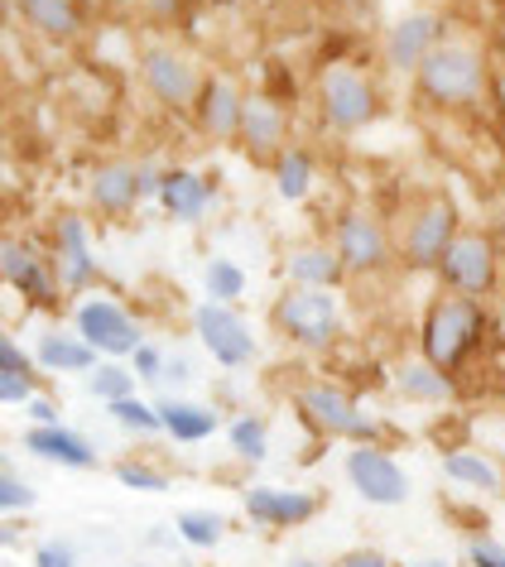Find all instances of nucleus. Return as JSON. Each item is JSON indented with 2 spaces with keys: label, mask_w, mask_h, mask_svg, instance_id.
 Segmentation results:
<instances>
[{
  "label": "nucleus",
  "mask_w": 505,
  "mask_h": 567,
  "mask_svg": "<svg viewBox=\"0 0 505 567\" xmlns=\"http://www.w3.org/2000/svg\"><path fill=\"white\" fill-rule=\"evenodd\" d=\"M159 178L164 174H154V168H140V164H102L92 174V207L96 212H111V217H125V212H135L140 207V197L154 193L159 197Z\"/></svg>",
  "instance_id": "obj_12"
},
{
  "label": "nucleus",
  "mask_w": 505,
  "mask_h": 567,
  "mask_svg": "<svg viewBox=\"0 0 505 567\" xmlns=\"http://www.w3.org/2000/svg\"><path fill=\"white\" fill-rule=\"evenodd\" d=\"M332 567H400L390 553H381V548H352V553H342Z\"/></svg>",
  "instance_id": "obj_41"
},
{
  "label": "nucleus",
  "mask_w": 505,
  "mask_h": 567,
  "mask_svg": "<svg viewBox=\"0 0 505 567\" xmlns=\"http://www.w3.org/2000/svg\"><path fill=\"white\" fill-rule=\"evenodd\" d=\"M285 135H289L285 106L270 102V96H246V116H241V140H246V150L256 154V159H279V154L289 150Z\"/></svg>",
  "instance_id": "obj_19"
},
{
  "label": "nucleus",
  "mask_w": 505,
  "mask_h": 567,
  "mask_svg": "<svg viewBox=\"0 0 505 567\" xmlns=\"http://www.w3.org/2000/svg\"><path fill=\"white\" fill-rule=\"evenodd\" d=\"M275 328L303 351H328L342 328V308L332 289H285L275 303Z\"/></svg>",
  "instance_id": "obj_4"
},
{
  "label": "nucleus",
  "mask_w": 505,
  "mask_h": 567,
  "mask_svg": "<svg viewBox=\"0 0 505 567\" xmlns=\"http://www.w3.org/2000/svg\"><path fill=\"white\" fill-rule=\"evenodd\" d=\"M467 563L472 567H505V544H496V538H472Z\"/></svg>",
  "instance_id": "obj_39"
},
{
  "label": "nucleus",
  "mask_w": 505,
  "mask_h": 567,
  "mask_svg": "<svg viewBox=\"0 0 505 567\" xmlns=\"http://www.w3.org/2000/svg\"><path fill=\"white\" fill-rule=\"evenodd\" d=\"M34 375H0V404L16 409V404H34Z\"/></svg>",
  "instance_id": "obj_37"
},
{
  "label": "nucleus",
  "mask_w": 505,
  "mask_h": 567,
  "mask_svg": "<svg viewBox=\"0 0 505 567\" xmlns=\"http://www.w3.org/2000/svg\"><path fill=\"white\" fill-rule=\"evenodd\" d=\"M491 337H496V347H505V299H501V313H496V328H491Z\"/></svg>",
  "instance_id": "obj_44"
},
{
  "label": "nucleus",
  "mask_w": 505,
  "mask_h": 567,
  "mask_svg": "<svg viewBox=\"0 0 505 567\" xmlns=\"http://www.w3.org/2000/svg\"><path fill=\"white\" fill-rule=\"evenodd\" d=\"M193 116H198L203 135L236 140V135H241V116H246V96L227 78H207L203 92H198V106H193Z\"/></svg>",
  "instance_id": "obj_17"
},
{
  "label": "nucleus",
  "mask_w": 505,
  "mask_h": 567,
  "mask_svg": "<svg viewBox=\"0 0 505 567\" xmlns=\"http://www.w3.org/2000/svg\"><path fill=\"white\" fill-rule=\"evenodd\" d=\"M457 236H462L457 212L447 207L443 197H433V203L419 207V217L410 221V231H404V260H410L414 269H439Z\"/></svg>",
  "instance_id": "obj_11"
},
{
  "label": "nucleus",
  "mask_w": 505,
  "mask_h": 567,
  "mask_svg": "<svg viewBox=\"0 0 505 567\" xmlns=\"http://www.w3.org/2000/svg\"><path fill=\"white\" fill-rule=\"evenodd\" d=\"M73 328L87 337V342L102 351L106 361H121V357H135L140 351V328H135V318L125 313V308L116 299H102V293H92V299H82L78 303V313H73Z\"/></svg>",
  "instance_id": "obj_7"
},
{
  "label": "nucleus",
  "mask_w": 505,
  "mask_h": 567,
  "mask_svg": "<svg viewBox=\"0 0 505 567\" xmlns=\"http://www.w3.org/2000/svg\"><path fill=\"white\" fill-rule=\"evenodd\" d=\"M285 275H289L293 289H337L347 275V265L332 246H299V250L285 255Z\"/></svg>",
  "instance_id": "obj_23"
},
{
  "label": "nucleus",
  "mask_w": 505,
  "mask_h": 567,
  "mask_svg": "<svg viewBox=\"0 0 505 567\" xmlns=\"http://www.w3.org/2000/svg\"><path fill=\"white\" fill-rule=\"evenodd\" d=\"M0 279L30 303H53L59 293V265H49L44 255L24 240H0Z\"/></svg>",
  "instance_id": "obj_14"
},
{
  "label": "nucleus",
  "mask_w": 505,
  "mask_h": 567,
  "mask_svg": "<svg viewBox=\"0 0 505 567\" xmlns=\"http://www.w3.org/2000/svg\"><path fill=\"white\" fill-rule=\"evenodd\" d=\"M231 447H236V457L241 462H265L270 457V433H265V419L260 414H241V419H231Z\"/></svg>",
  "instance_id": "obj_29"
},
{
  "label": "nucleus",
  "mask_w": 505,
  "mask_h": 567,
  "mask_svg": "<svg viewBox=\"0 0 505 567\" xmlns=\"http://www.w3.org/2000/svg\"><path fill=\"white\" fill-rule=\"evenodd\" d=\"M193 332L207 347V357L227 365V371H241V365L256 361V337H250L246 318L231 303H213V299L198 303L193 308Z\"/></svg>",
  "instance_id": "obj_6"
},
{
  "label": "nucleus",
  "mask_w": 505,
  "mask_h": 567,
  "mask_svg": "<svg viewBox=\"0 0 505 567\" xmlns=\"http://www.w3.org/2000/svg\"><path fill=\"white\" fill-rule=\"evenodd\" d=\"M293 409H299V419L322 437H342V443H352V447H381V433H385L381 419L367 414L342 385L313 380V385H303L293 394Z\"/></svg>",
  "instance_id": "obj_1"
},
{
  "label": "nucleus",
  "mask_w": 505,
  "mask_h": 567,
  "mask_svg": "<svg viewBox=\"0 0 505 567\" xmlns=\"http://www.w3.org/2000/svg\"><path fill=\"white\" fill-rule=\"evenodd\" d=\"M159 419H164V433L174 443H207L221 419L213 404H193V400H159Z\"/></svg>",
  "instance_id": "obj_25"
},
{
  "label": "nucleus",
  "mask_w": 505,
  "mask_h": 567,
  "mask_svg": "<svg viewBox=\"0 0 505 567\" xmlns=\"http://www.w3.org/2000/svg\"><path fill=\"white\" fill-rule=\"evenodd\" d=\"M308 183H313V159L303 150H285L275 159V188L285 203H303L308 197Z\"/></svg>",
  "instance_id": "obj_28"
},
{
  "label": "nucleus",
  "mask_w": 505,
  "mask_h": 567,
  "mask_svg": "<svg viewBox=\"0 0 505 567\" xmlns=\"http://www.w3.org/2000/svg\"><path fill=\"white\" fill-rule=\"evenodd\" d=\"M174 529L184 544L193 548H217L221 544V534H227V519L213 515V509H184V515L174 519Z\"/></svg>",
  "instance_id": "obj_30"
},
{
  "label": "nucleus",
  "mask_w": 505,
  "mask_h": 567,
  "mask_svg": "<svg viewBox=\"0 0 505 567\" xmlns=\"http://www.w3.org/2000/svg\"><path fill=\"white\" fill-rule=\"evenodd\" d=\"M347 481L367 505H404L410 501V472L385 447H352L347 452Z\"/></svg>",
  "instance_id": "obj_9"
},
{
  "label": "nucleus",
  "mask_w": 505,
  "mask_h": 567,
  "mask_svg": "<svg viewBox=\"0 0 505 567\" xmlns=\"http://www.w3.org/2000/svg\"><path fill=\"white\" fill-rule=\"evenodd\" d=\"M30 505H34V491L24 486L16 472H0V509H6V515H20V509H30Z\"/></svg>",
  "instance_id": "obj_35"
},
{
  "label": "nucleus",
  "mask_w": 505,
  "mask_h": 567,
  "mask_svg": "<svg viewBox=\"0 0 505 567\" xmlns=\"http://www.w3.org/2000/svg\"><path fill=\"white\" fill-rule=\"evenodd\" d=\"M439 275L462 299H486V293L496 289V246H491L482 231H462L453 240V250L443 255Z\"/></svg>",
  "instance_id": "obj_10"
},
{
  "label": "nucleus",
  "mask_w": 505,
  "mask_h": 567,
  "mask_svg": "<svg viewBox=\"0 0 505 567\" xmlns=\"http://www.w3.org/2000/svg\"><path fill=\"white\" fill-rule=\"evenodd\" d=\"M332 250L342 255L347 275H375V269H385V260H390V240L371 212H347V217L337 221Z\"/></svg>",
  "instance_id": "obj_13"
},
{
  "label": "nucleus",
  "mask_w": 505,
  "mask_h": 567,
  "mask_svg": "<svg viewBox=\"0 0 505 567\" xmlns=\"http://www.w3.org/2000/svg\"><path fill=\"white\" fill-rule=\"evenodd\" d=\"M30 419H34V429H49V423H59V409H53L49 400H34L30 404Z\"/></svg>",
  "instance_id": "obj_43"
},
{
  "label": "nucleus",
  "mask_w": 505,
  "mask_h": 567,
  "mask_svg": "<svg viewBox=\"0 0 505 567\" xmlns=\"http://www.w3.org/2000/svg\"><path fill=\"white\" fill-rule=\"evenodd\" d=\"M203 284H207V299L213 303H231V299L246 293V269L236 260H207Z\"/></svg>",
  "instance_id": "obj_31"
},
{
  "label": "nucleus",
  "mask_w": 505,
  "mask_h": 567,
  "mask_svg": "<svg viewBox=\"0 0 505 567\" xmlns=\"http://www.w3.org/2000/svg\"><path fill=\"white\" fill-rule=\"evenodd\" d=\"M246 515L256 524H265V529H299V524H308L318 515V495L293 491V486H250Z\"/></svg>",
  "instance_id": "obj_15"
},
{
  "label": "nucleus",
  "mask_w": 505,
  "mask_h": 567,
  "mask_svg": "<svg viewBox=\"0 0 505 567\" xmlns=\"http://www.w3.org/2000/svg\"><path fill=\"white\" fill-rule=\"evenodd\" d=\"M116 481H121V486H131V491H150V495L168 491V476L159 472V466H150V462H121Z\"/></svg>",
  "instance_id": "obj_34"
},
{
  "label": "nucleus",
  "mask_w": 505,
  "mask_h": 567,
  "mask_svg": "<svg viewBox=\"0 0 505 567\" xmlns=\"http://www.w3.org/2000/svg\"><path fill=\"white\" fill-rule=\"evenodd\" d=\"M414 78H419V92L439 106H482L486 102V63L472 44H439Z\"/></svg>",
  "instance_id": "obj_3"
},
{
  "label": "nucleus",
  "mask_w": 505,
  "mask_h": 567,
  "mask_svg": "<svg viewBox=\"0 0 505 567\" xmlns=\"http://www.w3.org/2000/svg\"><path fill=\"white\" fill-rule=\"evenodd\" d=\"M24 447L34 457H44L53 466H68V472H92L96 466V452L82 433H73L68 423H49V429H30L24 433Z\"/></svg>",
  "instance_id": "obj_20"
},
{
  "label": "nucleus",
  "mask_w": 505,
  "mask_h": 567,
  "mask_svg": "<svg viewBox=\"0 0 505 567\" xmlns=\"http://www.w3.org/2000/svg\"><path fill=\"white\" fill-rule=\"evenodd\" d=\"M443 476L453 481V486H467V491H482V495H501V486H505L501 466L491 462L486 452H476V447L447 452V457H443Z\"/></svg>",
  "instance_id": "obj_26"
},
{
  "label": "nucleus",
  "mask_w": 505,
  "mask_h": 567,
  "mask_svg": "<svg viewBox=\"0 0 505 567\" xmlns=\"http://www.w3.org/2000/svg\"><path fill=\"white\" fill-rule=\"evenodd\" d=\"M96 357H102V351H96L82 332H49L44 342H39V351H34V361L44 365V371H53V375L96 371Z\"/></svg>",
  "instance_id": "obj_24"
},
{
  "label": "nucleus",
  "mask_w": 505,
  "mask_h": 567,
  "mask_svg": "<svg viewBox=\"0 0 505 567\" xmlns=\"http://www.w3.org/2000/svg\"><path fill=\"white\" fill-rule=\"evenodd\" d=\"M145 6H150V10H159V16H174L178 0H145Z\"/></svg>",
  "instance_id": "obj_45"
},
{
  "label": "nucleus",
  "mask_w": 505,
  "mask_h": 567,
  "mask_svg": "<svg viewBox=\"0 0 505 567\" xmlns=\"http://www.w3.org/2000/svg\"><path fill=\"white\" fill-rule=\"evenodd\" d=\"M53 265H59L63 289L82 293L96 279V260H92V240L82 217H59V231H53Z\"/></svg>",
  "instance_id": "obj_18"
},
{
  "label": "nucleus",
  "mask_w": 505,
  "mask_h": 567,
  "mask_svg": "<svg viewBox=\"0 0 505 567\" xmlns=\"http://www.w3.org/2000/svg\"><path fill=\"white\" fill-rule=\"evenodd\" d=\"M140 78H145V87H150L154 102L168 106V111L198 106L203 78H198V68H193L178 49H168V44L145 49V59H140Z\"/></svg>",
  "instance_id": "obj_8"
},
{
  "label": "nucleus",
  "mask_w": 505,
  "mask_h": 567,
  "mask_svg": "<svg viewBox=\"0 0 505 567\" xmlns=\"http://www.w3.org/2000/svg\"><path fill=\"white\" fill-rule=\"evenodd\" d=\"M289 567H328V563H313V558H293Z\"/></svg>",
  "instance_id": "obj_47"
},
{
  "label": "nucleus",
  "mask_w": 505,
  "mask_h": 567,
  "mask_svg": "<svg viewBox=\"0 0 505 567\" xmlns=\"http://www.w3.org/2000/svg\"><path fill=\"white\" fill-rule=\"evenodd\" d=\"M486 332V313L482 299H462V293H447L429 308L424 332H419V351L439 365V371H457L462 361L472 357V347L482 342Z\"/></svg>",
  "instance_id": "obj_2"
},
{
  "label": "nucleus",
  "mask_w": 505,
  "mask_h": 567,
  "mask_svg": "<svg viewBox=\"0 0 505 567\" xmlns=\"http://www.w3.org/2000/svg\"><path fill=\"white\" fill-rule=\"evenodd\" d=\"M0 375H34L30 371V357L16 337H0Z\"/></svg>",
  "instance_id": "obj_38"
},
{
  "label": "nucleus",
  "mask_w": 505,
  "mask_h": 567,
  "mask_svg": "<svg viewBox=\"0 0 505 567\" xmlns=\"http://www.w3.org/2000/svg\"><path fill=\"white\" fill-rule=\"evenodd\" d=\"M318 102H322V116H328L332 131H361V125H371V116H375V87L352 63H332L328 73L318 78Z\"/></svg>",
  "instance_id": "obj_5"
},
{
  "label": "nucleus",
  "mask_w": 505,
  "mask_h": 567,
  "mask_svg": "<svg viewBox=\"0 0 505 567\" xmlns=\"http://www.w3.org/2000/svg\"><path fill=\"white\" fill-rule=\"evenodd\" d=\"M135 371L131 365H116V361H106V365H96V371L87 375V385H92V394L102 404H116V400H131L135 394Z\"/></svg>",
  "instance_id": "obj_32"
},
{
  "label": "nucleus",
  "mask_w": 505,
  "mask_h": 567,
  "mask_svg": "<svg viewBox=\"0 0 505 567\" xmlns=\"http://www.w3.org/2000/svg\"><path fill=\"white\" fill-rule=\"evenodd\" d=\"M20 16L30 20V30H39L44 39H73L82 30L78 0H20Z\"/></svg>",
  "instance_id": "obj_27"
},
{
  "label": "nucleus",
  "mask_w": 505,
  "mask_h": 567,
  "mask_svg": "<svg viewBox=\"0 0 505 567\" xmlns=\"http://www.w3.org/2000/svg\"><path fill=\"white\" fill-rule=\"evenodd\" d=\"M395 390H400V400H410V404H453L457 400V385L429 357L400 361L395 365Z\"/></svg>",
  "instance_id": "obj_22"
},
{
  "label": "nucleus",
  "mask_w": 505,
  "mask_h": 567,
  "mask_svg": "<svg viewBox=\"0 0 505 567\" xmlns=\"http://www.w3.org/2000/svg\"><path fill=\"white\" fill-rule=\"evenodd\" d=\"M34 567H78V553H73V544H63V538H53V544H39V553H34Z\"/></svg>",
  "instance_id": "obj_40"
},
{
  "label": "nucleus",
  "mask_w": 505,
  "mask_h": 567,
  "mask_svg": "<svg viewBox=\"0 0 505 567\" xmlns=\"http://www.w3.org/2000/svg\"><path fill=\"white\" fill-rule=\"evenodd\" d=\"M439 30H443V20H439V16H429V10H414V16H400V20L385 30V59H390V68H404V73H419L429 53L443 44Z\"/></svg>",
  "instance_id": "obj_16"
},
{
  "label": "nucleus",
  "mask_w": 505,
  "mask_h": 567,
  "mask_svg": "<svg viewBox=\"0 0 505 567\" xmlns=\"http://www.w3.org/2000/svg\"><path fill=\"white\" fill-rule=\"evenodd\" d=\"M159 203L174 221H198L207 207H213V183L193 168H168L159 178Z\"/></svg>",
  "instance_id": "obj_21"
},
{
  "label": "nucleus",
  "mask_w": 505,
  "mask_h": 567,
  "mask_svg": "<svg viewBox=\"0 0 505 567\" xmlns=\"http://www.w3.org/2000/svg\"><path fill=\"white\" fill-rule=\"evenodd\" d=\"M410 567H447L443 558H419V563H410Z\"/></svg>",
  "instance_id": "obj_46"
},
{
  "label": "nucleus",
  "mask_w": 505,
  "mask_h": 567,
  "mask_svg": "<svg viewBox=\"0 0 505 567\" xmlns=\"http://www.w3.org/2000/svg\"><path fill=\"white\" fill-rule=\"evenodd\" d=\"M184 380H193V365H188L184 357H168V361H164V380H159V385H184Z\"/></svg>",
  "instance_id": "obj_42"
},
{
  "label": "nucleus",
  "mask_w": 505,
  "mask_h": 567,
  "mask_svg": "<svg viewBox=\"0 0 505 567\" xmlns=\"http://www.w3.org/2000/svg\"><path fill=\"white\" fill-rule=\"evenodd\" d=\"M106 414L121 423V429H131V433H164V419H159V404H145V400H116V404H106Z\"/></svg>",
  "instance_id": "obj_33"
},
{
  "label": "nucleus",
  "mask_w": 505,
  "mask_h": 567,
  "mask_svg": "<svg viewBox=\"0 0 505 567\" xmlns=\"http://www.w3.org/2000/svg\"><path fill=\"white\" fill-rule=\"evenodd\" d=\"M164 351L159 347H154V342H140V351H135V357H131V371L140 375V380H154V385H159V380H164Z\"/></svg>",
  "instance_id": "obj_36"
}]
</instances>
